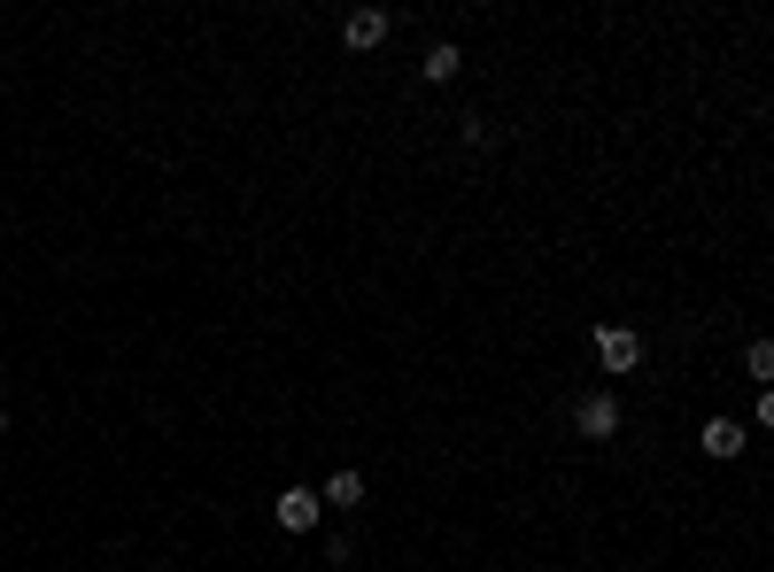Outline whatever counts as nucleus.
I'll return each mask as SVG.
<instances>
[{
    "mask_svg": "<svg viewBox=\"0 0 774 572\" xmlns=\"http://www.w3.org/2000/svg\"><path fill=\"white\" fill-rule=\"evenodd\" d=\"M597 356H605L613 372H635V364H643V341H635L627 325H605V333H597Z\"/></svg>",
    "mask_w": 774,
    "mask_h": 572,
    "instance_id": "nucleus-1",
    "label": "nucleus"
},
{
    "mask_svg": "<svg viewBox=\"0 0 774 572\" xmlns=\"http://www.w3.org/2000/svg\"><path fill=\"white\" fill-rule=\"evenodd\" d=\"M272 511H280V526H287V534H310V526H317V495H310V487H287Z\"/></svg>",
    "mask_w": 774,
    "mask_h": 572,
    "instance_id": "nucleus-2",
    "label": "nucleus"
},
{
    "mask_svg": "<svg viewBox=\"0 0 774 572\" xmlns=\"http://www.w3.org/2000/svg\"><path fill=\"white\" fill-rule=\"evenodd\" d=\"M574 418H581L589 441H605V433H619V403H613V395H581V411H574Z\"/></svg>",
    "mask_w": 774,
    "mask_h": 572,
    "instance_id": "nucleus-3",
    "label": "nucleus"
},
{
    "mask_svg": "<svg viewBox=\"0 0 774 572\" xmlns=\"http://www.w3.org/2000/svg\"><path fill=\"white\" fill-rule=\"evenodd\" d=\"M341 39H349V47H380V39H388V16H380V8H356V16L341 23Z\"/></svg>",
    "mask_w": 774,
    "mask_h": 572,
    "instance_id": "nucleus-4",
    "label": "nucleus"
},
{
    "mask_svg": "<svg viewBox=\"0 0 774 572\" xmlns=\"http://www.w3.org/2000/svg\"><path fill=\"white\" fill-rule=\"evenodd\" d=\"M419 70H427L434 86H450V78L464 70V55H458V47H427V62H419Z\"/></svg>",
    "mask_w": 774,
    "mask_h": 572,
    "instance_id": "nucleus-5",
    "label": "nucleus"
},
{
    "mask_svg": "<svg viewBox=\"0 0 774 572\" xmlns=\"http://www.w3.org/2000/svg\"><path fill=\"white\" fill-rule=\"evenodd\" d=\"M697 441H705V456H736V448H744V433L728 426V418H713V426L697 433Z\"/></svg>",
    "mask_w": 774,
    "mask_h": 572,
    "instance_id": "nucleus-6",
    "label": "nucleus"
},
{
    "mask_svg": "<svg viewBox=\"0 0 774 572\" xmlns=\"http://www.w3.org/2000/svg\"><path fill=\"white\" fill-rule=\"evenodd\" d=\"M317 503H341V511H356V503H364V480H356V472H333V487H325Z\"/></svg>",
    "mask_w": 774,
    "mask_h": 572,
    "instance_id": "nucleus-7",
    "label": "nucleus"
},
{
    "mask_svg": "<svg viewBox=\"0 0 774 572\" xmlns=\"http://www.w3.org/2000/svg\"><path fill=\"white\" fill-rule=\"evenodd\" d=\"M744 372H752V379H767V372H774V348H767V341H752V348H744Z\"/></svg>",
    "mask_w": 774,
    "mask_h": 572,
    "instance_id": "nucleus-8",
    "label": "nucleus"
},
{
    "mask_svg": "<svg viewBox=\"0 0 774 572\" xmlns=\"http://www.w3.org/2000/svg\"><path fill=\"white\" fill-rule=\"evenodd\" d=\"M0 433H8V411H0Z\"/></svg>",
    "mask_w": 774,
    "mask_h": 572,
    "instance_id": "nucleus-9",
    "label": "nucleus"
}]
</instances>
